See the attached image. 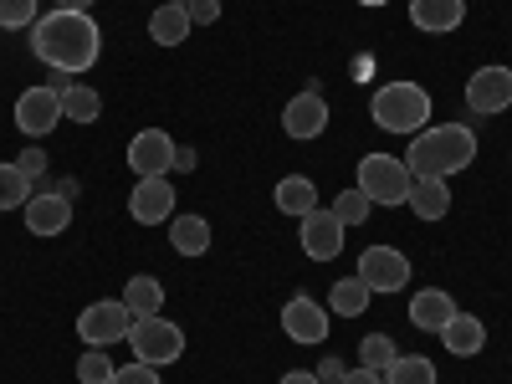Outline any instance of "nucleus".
<instances>
[{
  "mask_svg": "<svg viewBox=\"0 0 512 384\" xmlns=\"http://www.w3.org/2000/svg\"><path fill=\"white\" fill-rule=\"evenodd\" d=\"M31 52L36 62H47L52 72H93L103 57V31L93 11H47L31 26Z\"/></svg>",
  "mask_w": 512,
  "mask_h": 384,
  "instance_id": "obj_1",
  "label": "nucleus"
},
{
  "mask_svg": "<svg viewBox=\"0 0 512 384\" xmlns=\"http://www.w3.org/2000/svg\"><path fill=\"white\" fill-rule=\"evenodd\" d=\"M477 159V134L472 128H461V123H431V128H420V134L410 139L405 149V164H410V175H456V169H466Z\"/></svg>",
  "mask_w": 512,
  "mask_h": 384,
  "instance_id": "obj_2",
  "label": "nucleus"
},
{
  "mask_svg": "<svg viewBox=\"0 0 512 384\" xmlns=\"http://www.w3.org/2000/svg\"><path fill=\"white\" fill-rule=\"evenodd\" d=\"M431 113H436V103L420 82H384V88L374 93V103H369V118L384 128V134H410V139L420 134V128H431Z\"/></svg>",
  "mask_w": 512,
  "mask_h": 384,
  "instance_id": "obj_3",
  "label": "nucleus"
},
{
  "mask_svg": "<svg viewBox=\"0 0 512 384\" xmlns=\"http://www.w3.org/2000/svg\"><path fill=\"white\" fill-rule=\"evenodd\" d=\"M410 164L400 154H364L359 159V190L374 205H405L410 200Z\"/></svg>",
  "mask_w": 512,
  "mask_h": 384,
  "instance_id": "obj_4",
  "label": "nucleus"
},
{
  "mask_svg": "<svg viewBox=\"0 0 512 384\" xmlns=\"http://www.w3.org/2000/svg\"><path fill=\"white\" fill-rule=\"evenodd\" d=\"M128 344H134V359H144L154 369H169L175 359H185V328L169 323V318H134Z\"/></svg>",
  "mask_w": 512,
  "mask_h": 384,
  "instance_id": "obj_5",
  "label": "nucleus"
},
{
  "mask_svg": "<svg viewBox=\"0 0 512 384\" xmlns=\"http://www.w3.org/2000/svg\"><path fill=\"white\" fill-rule=\"evenodd\" d=\"M128 328H134V313L123 308V297H103V303L82 308V318H77V333H82V344H88V349H113V344H123Z\"/></svg>",
  "mask_w": 512,
  "mask_h": 384,
  "instance_id": "obj_6",
  "label": "nucleus"
},
{
  "mask_svg": "<svg viewBox=\"0 0 512 384\" xmlns=\"http://www.w3.org/2000/svg\"><path fill=\"white\" fill-rule=\"evenodd\" d=\"M466 108L482 113V118H497L512 108V67H477L466 77Z\"/></svg>",
  "mask_w": 512,
  "mask_h": 384,
  "instance_id": "obj_7",
  "label": "nucleus"
},
{
  "mask_svg": "<svg viewBox=\"0 0 512 384\" xmlns=\"http://www.w3.org/2000/svg\"><path fill=\"white\" fill-rule=\"evenodd\" d=\"M128 169H134V180L169 175V169H175V139H169L164 128H139V134L128 139Z\"/></svg>",
  "mask_w": 512,
  "mask_h": 384,
  "instance_id": "obj_8",
  "label": "nucleus"
},
{
  "mask_svg": "<svg viewBox=\"0 0 512 384\" xmlns=\"http://www.w3.org/2000/svg\"><path fill=\"white\" fill-rule=\"evenodd\" d=\"M344 221H338L333 216V205L323 210H313V216H303V226H297V241H303V256H308V262H333V256L338 251H344Z\"/></svg>",
  "mask_w": 512,
  "mask_h": 384,
  "instance_id": "obj_9",
  "label": "nucleus"
},
{
  "mask_svg": "<svg viewBox=\"0 0 512 384\" xmlns=\"http://www.w3.org/2000/svg\"><path fill=\"white\" fill-rule=\"evenodd\" d=\"M57 123H62V98H57L52 82H47V88H26L16 98V128L26 139H47Z\"/></svg>",
  "mask_w": 512,
  "mask_h": 384,
  "instance_id": "obj_10",
  "label": "nucleus"
},
{
  "mask_svg": "<svg viewBox=\"0 0 512 384\" xmlns=\"http://www.w3.org/2000/svg\"><path fill=\"white\" fill-rule=\"evenodd\" d=\"M323 128H328V103H323L318 88H303V93L287 98V108H282V134H287V139L308 144V139L323 134Z\"/></svg>",
  "mask_w": 512,
  "mask_h": 384,
  "instance_id": "obj_11",
  "label": "nucleus"
},
{
  "mask_svg": "<svg viewBox=\"0 0 512 384\" xmlns=\"http://www.w3.org/2000/svg\"><path fill=\"white\" fill-rule=\"evenodd\" d=\"M128 216H134L139 226H164V221H175V180H169V175L139 180L134 195H128Z\"/></svg>",
  "mask_w": 512,
  "mask_h": 384,
  "instance_id": "obj_12",
  "label": "nucleus"
},
{
  "mask_svg": "<svg viewBox=\"0 0 512 384\" xmlns=\"http://www.w3.org/2000/svg\"><path fill=\"white\" fill-rule=\"evenodd\" d=\"M359 277L369 282V292H400L410 282V262H405V251H395V246H369L359 256Z\"/></svg>",
  "mask_w": 512,
  "mask_h": 384,
  "instance_id": "obj_13",
  "label": "nucleus"
},
{
  "mask_svg": "<svg viewBox=\"0 0 512 384\" xmlns=\"http://www.w3.org/2000/svg\"><path fill=\"white\" fill-rule=\"evenodd\" d=\"M282 333L292 338V344H323L328 338V308L313 303V297H287L282 303Z\"/></svg>",
  "mask_w": 512,
  "mask_h": 384,
  "instance_id": "obj_14",
  "label": "nucleus"
},
{
  "mask_svg": "<svg viewBox=\"0 0 512 384\" xmlns=\"http://www.w3.org/2000/svg\"><path fill=\"white\" fill-rule=\"evenodd\" d=\"M21 216H26V231H31V236H62V231L72 226V200L47 185V190H36V195L26 200Z\"/></svg>",
  "mask_w": 512,
  "mask_h": 384,
  "instance_id": "obj_15",
  "label": "nucleus"
},
{
  "mask_svg": "<svg viewBox=\"0 0 512 384\" xmlns=\"http://www.w3.org/2000/svg\"><path fill=\"white\" fill-rule=\"evenodd\" d=\"M405 205L415 210V221H446L451 216V185L441 175H415Z\"/></svg>",
  "mask_w": 512,
  "mask_h": 384,
  "instance_id": "obj_16",
  "label": "nucleus"
},
{
  "mask_svg": "<svg viewBox=\"0 0 512 384\" xmlns=\"http://www.w3.org/2000/svg\"><path fill=\"white\" fill-rule=\"evenodd\" d=\"M410 21L425 36H446L466 21V0H410Z\"/></svg>",
  "mask_w": 512,
  "mask_h": 384,
  "instance_id": "obj_17",
  "label": "nucleus"
},
{
  "mask_svg": "<svg viewBox=\"0 0 512 384\" xmlns=\"http://www.w3.org/2000/svg\"><path fill=\"white\" fill-rule=\"evenodd\" d=\"M451 313H456V303H451V292H441V287H420L415 297H410V323L420 328V333H441L446 323H451Z\"/></svg>",
  "mask_w": 512,
  "mask_h": 384,
  "instance_id": "obj_18",
  "label": "nucleus"
},
{
  "mask_svg": "<svg viewBox=\"0 0 512 384\" xmlns=\"http://www.w3.org/2000/svg\"><path fill=\"white\" fill-rule=\"evenodd\" d=\"M441 344H446V354H456V359H472V354L487 349V323L472 318V313H451V323L441 328Z\"/></svg>",
  "mask_w": 512,
  "mask_h": 384,
  "instance_id": "obj_19",
  "label": "nucleus"
},
{
  "mask_svg": "<svg viewBox=\"0 0 512 384\" xmlns=\"http://www.w3.org/2000/svg\"><path fill=\"white\" fill-rule=\"evenodd\" d=\"M272 200H277V210L282 216H313L318 210V185L308 180V175H287V180H277V190H272Z\"/></svg>",
  "mask_w": 512,
  "mask_h": 384,
  "instance_id": "obj_20",
  "label": "nucleus"
},
{
  "mask_svg": "<svg viewBox=\"0 0 512 384\" xmlns=\"http://www.w3.org/2000/svg\"><path fill=\"white\" fill-rule=\"evenodd\" d=\"M190 31H195V21H190L185 6H175V0H164V6L149 16V36L159 41V47H180V41H190Z\"/></svg>",
  "mask_w": 512,
  "mask_h": 384,
  "instance_id": "obj_21",
  "label": "nucleus"
},
{
  "mask_svg": "<svg viewBox=\"0 0 512 384\" xmlns=\"http://www.w3.org/2000/svg\"><path fill=\"white\" fill-rule=\"evenodd\" d=\"M123 308L134 313V318H159V308H164V287H159V277H128L123 282Z\"/></svg>",
  "mask_w": 512,
  "mask_h": 384,
  "instance_id": "obj_22",
  "label": "nucleus"
},
{
  "mask_svg": "<svg viewBox=\"0 0 512 384\" xmlns=\"http://www.w3.org/2000/svg\"><path fill=\"white\" fill-rule=\"evenodd\" d=\"M57 98H62V118H72V123H98L103 118V98L88 82H67V88H57Z\"/></svg>",
  "mask_w": 512,
  "mask_h": 384,
  "instance_id": "obj_23",
  "label": "nucleus"
},
{
  "mask_svg": "<svg viewBox=\"0 0 512 384\" xmlns=\"http://www.w3.org/2000/svg\"><path fill=\"white\" fill-rule=\"evenodd\" d=\"M369 282L354 272V277H338L333 282V292H328V313H338V318H359L364 308H369Z\"/></svg>",
  "mask_w": 512,
  "mask_h": 384,
  "instance_id": "obj_24",
  "label": "nucleus"
},
{
  "mask_svg": "<svg viewBox=\"0 0 512 384\" xmlns=\"http://www.w3.org/2000/svg\"><path fill=\"white\" fill-rule=\"evenodd\" d=\"M169 246L180 256H205L210 251V221L205 216H175L169 221Z\"/></svg>",
  "mask_w": 512,
  "mask_h": 384,
  "instance_id": "obj_25",
  "label": "nucleus"
},
{
  "mask_svg": "<svg viewBox=\"0 0 512 384\" xmlns=\"http://www.w3.org/2000/svg\"><path fill=\"white\" fill-rule=\"evenodd\" d=\"M436 364L425 359V354H400L390 369H384V384H436Z\"/></svg>",
  "mask_w": 512,
  "mask_h": 384,
  "instance_id": "obj_26",
  "label": "nucleus"
},
{
  "mask_svg": "<svg viewBox=\"0 0 512 384\" xmlns=\"http://www.w3.org/2000/svg\"><path fill=\"white\" fill-rule=\"evenodd\" d=\"M31 195H36V185L16 169V159H11V164H0V210H26Z\"/></svg>",
  "mask_w": 512,
  "mask_h": 384,
  "instance_id": "obj_27",
  "label": "nucleus"
},
{
  "mask_svg": "<svg viewBox=\"0 0 512 384\" xmlns=\"http://www.w3.org/2000/svg\"><path fill=\"white\" fill-rule=\"evenodd\" d=\"M395 359H400V349H395L390 333H369L364 344H359V364H364V369H379V374H384Z\"/></svg>",
  "mask_w": 512,
  "mask_h": 384,
  "instance_id": "obj_28",
  "label": "nucleus"
},
{
  "mask_svg": "<svg viewBox=\"0 0 512 384\" xmlns=\"http://www.w3.org/2000/svg\"><path fill=\"white\" fill-rule=\"evenodd\" d=\"M118 364L108 359V349H82L77 359V384H113Z\"/></svg>",
  "mask_w": 512,
  "mask_h": 384,
  "instance_id": "obj_29",
  "label": "nucleus"
},
{
  "mask_svg": "<svg viewBox=\"0 0 512 384\" xmlns=\"http://www.w3.org/2000/svg\"><path fill=\"white\" fill-rule=\"evenodd\" d=\"M369 210H374V200H369L359 185H354V190H338V200H333V216L344 221V226H364Z\"/></svg>",
  "mask_w": 512,
  "mask_h": 384,
  "instance_id": "obj_30",
  "label": "nucleus"
},
{
  "mask_svg": "<svg viewBox=\"0 0 512 384\" xmlns=\"http://www.w3.org/2000/svg\"><path fill=\"white\" fill-rule=\"evenodd\" d=\"M36 0H0V31H21V26H36Z\"/></svg>",
  "mask_w": 512,
  "mask_h": 384,
  "instance_id": "obj_31",
  "label": "nucleus"
},
{
  "mask_svg": "<svg viewBox=\"0 0 512 384\" xmlns=\"http://www.w3.org/2000/svg\"><path fill=\"white\" fill-rule=\"evenodd\" d=\"M113 384H159V369H154V364H144V359H134V364H118Z\"/></svg>",
  "mask_w": 512,
  "mask_h": 384,
  "instance_id": "obj_32",
  "label": "nucleus"
},
{
  "mask_svg": "<svg viewBox=\"0 0 512 384\" xmlns=\"http://www.w3.org/2000/svg\"><path fill=\"white\" fill-rule=\"evenodd\" d=\"M16 169H21V175L36 185L41 175H47V154H41V149H21V154H16Z\"/></svg>",
  "mask_w": 512,
  "mask_h": 384,
  "instance_id": "obj_33",
  "label": "nucleus"
},
{
  "mask_svg": "<svg viewBox=\"0 0 512 384\" xmlns=\"http://www.w3.org/2000/svg\"><path fill=\"white\" fill-rule=\"evenodd\" d=\"M185 11H190L195 26H216V21H221V0H190Z\"/></svg>",
  "mask_w": 512,
  "mask_h": 384,
  "instance_id": "obj_34",
  "label": "nucleus"
},
{
  "mask_svg": "<svg viewBox=\"0 0 512 384\" xmlns=\"http://www.w3.org/2000/svg\"><path fill=\"white\" fill-rule=\"evenodd\" d=\"M313 374H318L323 384H338V379L349 374V364H344V359H318V369H313Z\"/></svg>",
  "mask_w": 512,
  "mask_h": 384,
  "instance_id": "obj_35",
  "label": "nucleus"
},
{
  "mask_svg": "<svg viewBox=\"0 0 512 384\" xmlns=\"http://www.w3.org/2000/svg\"><path fill=\"white\" fill-rule=\"evenodd\" d=\"M338 384H384V374H379V369H364V364H359V369H349V374L338 379Z\"/></svg>",
  "mask_w": 512,
  "mask_h": 384,
  "instance_id": "obj_36",
  "label": "nucleus"
},
{
  "mask_svg": "<svg viewBox=\"0 0 512 384\" xmlns=\"http://www.w3.org/2000/svg\"><path fill=\"white\" fill-rule=\"evenodd\" d=\"M277 384H323V379H318L313 369H292V374H282Z\"/></svg>",
  "mask_w": 512,
  "mask_h": 384,
  "instance_id": "obj_37",
  "label": "nucleus"
},
{
  "mask_svg": "<svg viewBox=\"0 0 512 384\" xmlns=\"http://www.w3.org/2000/svg\"><path fill=\"white\" fill-rule=\"evenodd\" d=\"M175 169H180V175H190V169H195V149L175 144Z\"/></svg>",
  "mask_w": 512,
  "mask_h": 384,
  "instance_id": "obj_38",
  "label": "nucleus"
},
{
  "mask_svg": "<svg viewBox=\"0 0 512 384\" xmlns=\"http://www.w3.org/2000/svg\"><path fill=\"white\" fill-rule=\"evenodd\" d=\"M98 0H52V11H93Z\"/></svg>",
  "mask_w": 512,
  "mask_h": 384,
  "instance_id": "obj_39",
  "label": "nucleus"
},
{
  "mask_svg": "<svg viewBox=\"0 0 512 384\" xmlns=\"http://www.w3.org/2000/svg\"><path fill=\"white\" fill-rule=\"evenodd\" d=\"M175 6H190V0H175Z\"/></svg>",
  "mask_w": 512,
  "mask_h": 384,
  "instance_id": "obj_40",
  "label": "nucleus"
}]
</instances>
